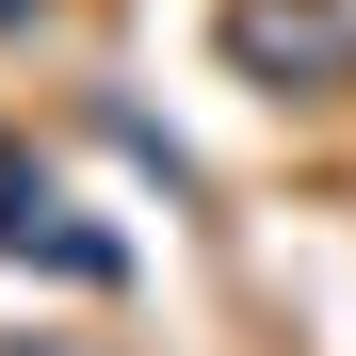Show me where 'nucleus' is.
Here are the masks:
<instances>
[{"label":"nucleus","mask_w":356,"mask_h":356,"mask_svg":"<svg viewBox=\"0 0 356 356\" xmlns=\"http://www.w3.org/2000/svg\"><path fill=\"white\" fill-rule=\"evenodd\" d=\"M0 356H97V340H0Z\"/></svg>","instance_id":"f257e3e1"}]
</instances>
